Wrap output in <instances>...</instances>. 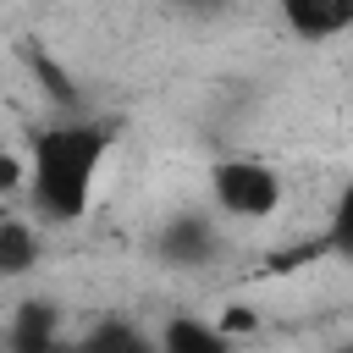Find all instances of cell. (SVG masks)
I'll list each match as a JSON object with an SVG mask.
<instances>
[{
    "label": "cell",
    "mask_w": 353,
    "mask_h": 353,
    "mask_svg": "<svg viewBox=\"0 0 353 353\" xmlns=\"http://www.w3.org/2000/svg\"><path fill=\"white\" fill-rule=\"evenodd\" d=\"M110 127L105 121H61V127H44L33 138V204L50 215V221H83L88 215V199H94V176L105 165V149H110Z\"/></svg>",
    "instance_id": "obj_1"
},
{
    "label": "cell",
    "mask_w": 353,
    "mask_h": 353,
    "mask_svg": "<svg viewBox=\"0 0 353 353\" xmlns=\"http://www.w3.org/2000/svg\"><path fill=\"white\" fill-rule=\"evenodd\" d=\"M210 193L232 221H270L281 210V176L259 154H226L210 171Z\"/></svg>",
    "instance_id": "obj_2"
},
{
    "label": "cell",
    "mask_w": 353,
    "mask_h": 353,
    "mask_svg": "<svg viewBox=\"0 0 353 353\" xmlns=\"http://www.w3.org/2000/svg\"><path fill=\"white\" fill-rule=\"evenodd\" d=\"M276 11L287 22V33L303 44H325L353 28V0H276Z\"/></svg>",
    "instance_id": "obj_3"
},
{
    "label": "cell",
    "mask_w": 353,
    "mask_h": 353,
    "mask_svg": "<svg viewBox=\"0 0 353 353\" xmlns=\"http://www.w3.org/2000/svg\"><path fill=\"white\" fill-rule=\"evenodd\" d=\"M44 259V237L28 215H0V281H22L33 276Z\"/></svg>",
    "instance_id": "obj_4"
},
{
    "label": "cell",
    "mask_w": 353,
    "mask_h": 353,
    "mask_svg": "<svg viewBox=\"0 0 353 353\" xmlns=\"http://www.w3.org/2000/svg\"><path fill=\"white\" fill-rule=\"evenodd\" d=\"M160 254L176 259V265H204V259L215 254V226H210L204 215H176V221H165V232H160Z\"/></svg>",
    "instance_id": "obj_5"
},
{
    "label": "cell",
    "mask_w": 353,
    "mask_h": 353,
    "mask_svg": "<svg viewBox=\"0 0 353 353\" xmlns=\"http://www.w3.org/2000/svg\"><path fill=\"white\" fill-rule=\"evenodd\" d=\"M55 325H61V309H55L50 298H28V303H17V314H11V347H22V353L50 347V342H55Z\"/></svg>",
    "instance_id": "obj_6"
},
{
    "label": "cell",
    "mask_w": 353,
    "mask_h": 353,
    "mask_svg": "<svg viewBox=\"0 0 353 353\" xmlns=\"http://www.w3.org/2000/svg\"><path fill=\"white\" fill-rule=\"evenodd\" d=\"M160 347H176V353H215V347H226V336H221L215 325H204V320L176 314V320L160 331Z\"/></svg>",
    "instance_id": "obj_7"
},
{
    "label": "cell",
    "mask_w": 353,
    "mask_h": 353,
    "mask_svg": "<svg viewBox=\"0 0 353 353\" xmlns=\"http://www.w3.org/2000/svg\"><path fill=\"white\" fill-rule=\"evenodd\" d=\"M265 325V314L259 309H248V303H226L221 314H215V331L232 342V336H248V331H259Z\"/></svg>",
    "instance_id": "obj_8"
},
{
    "label": "cell",
    "mask_w": 353,
    "mask_h": 353,
    "mask_svg": "<svg viewBox=\"0 0 353 353\" xmlns=\"http://www.w3.org/2000/svg\"><path fill=\"white\" fill-rule=\"evenodd\" d=\"M33 72H39V83H50V99H55V105H77L72 83L55 72V61H50V55H33Z\"/></svg>",
    "instance_id": "obj_9"
},
{
    "label": "cell",
    "mask_w": 353,
    "mask_h": 353,
    "mask_svg": "<svg viewBox=\"0 0 353 353\" xmlns=\"http://www.w3.org/2000/svg\"><path fill=\"white\" fill-rule=\"evenodd\" d=\"M143 336L132 331V325H99V331H88L83 336V347H138Z\"/></svg>",
    "instance_id": "obj_10"
},
{
    "label": "cell",
    "mask_w": 353,
    "mask_h": 353,
    "mask_svg": "<svg viewBox=\"0 0 353 353\" xmlns=\"http://www.w3.org/2000/svg\"><path fill=\"white\" fill-rule=\"evenodd\" d=\"M22 188H28V165H22V154L0 149V199H11V193H22Z\"/></svg>",
    "instance_id": "obj_11"
}]
</instances>
